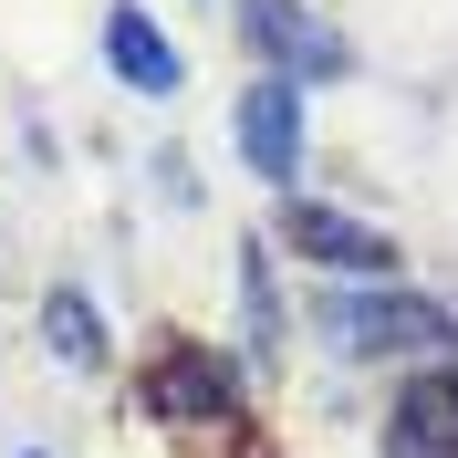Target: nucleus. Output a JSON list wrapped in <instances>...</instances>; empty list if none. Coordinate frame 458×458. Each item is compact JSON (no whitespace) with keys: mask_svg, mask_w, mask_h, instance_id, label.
I'll use <instances>...</instances> for the list:
<instances>
[{"mask_svg":"<svg viewBox=\"0 0 458 458\" xmlns=\"http://www.w3.org/2000/svg\"><path fill=\"white\" fill-rule=\"evenodd\" d=\"M146 417H229V365L199 344H167L146 365Z\"/></svg>","mask_w":458,"mask_h":458,"instance_id":"obj_5","label":"nucleus"},{"mask_svg":"<svg viewBox=\"0 0 458 458\" xmlns=\"http://www.w3.org/2000/svg\"><path fill=\"white\" fill-rule=\"evenodd\" d=\"M229 136H240L250 177H292V167H302V94H292V73H271V84H250V94H240Z\"/></svg>","mask_w":458,"mask_h":458,"instance_id":"obj_3","label":"nucleus"},{"mask_svg":"<svg viewBox=\"0 0 458 458\" xmlns=\"http://www.w3.org/2000/svg\"><path fill=\"white\" fill-rule=\"evenodd\" d=\"M282 240L302 260H323V271H344V282H396V240L365 219H344V208H313V199H292L282 208Z\"/></svg>","mask_w":458,"mask_h":458,"instance_id":"obj_1","label":"nucleus"},{"mask_svg":"<svg viewBox=\"0 0 458 458\" xmlns=\"http://www.w3.org/2000/svg\"><path fill=\"white\" fill-rule=\"evenodd\" d=\"M53 354L63 365H94V354H105V323H94V302H73V292H53Z\"/></svg>","mask_w":458,"mask_h":458,"instance_id":"obj_8","label":"nucleus"},{"mask_svg":"<svg viewBox=\"0 0 458 458\" xmlns=\"http://www.w3.org/2000/svg\"><path fill=\"white\" fill-rule=\"evenodd\" d=\"M240 42L271 53V63H292V73H344V42L313 11H292V0H240Z\"/></svg>","mask_w":458,"mask_h":458,"instance_id":"obj_4","label":"nucleus"},{"mask_svg":"<svg viewBox=\"0 0 458 458\" xmlns=\"http://www.w3.org/2000/svg\"><path fill=\"white\" fill-rule=\"evenodd\" d=\"M386 458H458V375H417V386L396 396Z\"/></svg>","mask_w":458,"mask_h":458,"instance_id":"obj_7","label":"nucleus"},{"mask_svg":"<svg viewBox=\"0 0 458 458\" xmlns=\"http://www.w3.org/2000/svg\"><path fill=\"white\" fill-rule=\"evenodd\" d=\"M105 63H114V73H125L136 94H177V84H188V63H177V42H167L157 21H146L136 0H114V11H105Z\"/></svg>","mask_w":458,"mask_h":458,"instance_id":"obj_6","label":"nucleus"},{"mask_svg":"<svg viewBox=\"0 0 458 458\" xmlns=\"http://www.w3.org/2000/svg\"><path fill=\"white\" fill-rule=\"evenodd\" d=\"M323 334H334L344 354H386V344H437L448 313H437V302H396V292H334V302H323Z\"/></svg>","mask_w":458,"mask_h":458,"instance_id":"obj_2","label":"nucleus"}]
</instances>
